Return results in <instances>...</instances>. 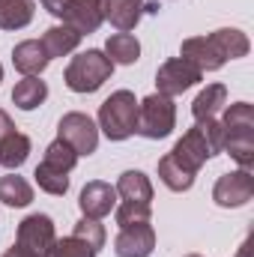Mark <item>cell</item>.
<instances>
[{
  "instance_id": "cell-15",
  "label": "cell",
  "mask_w": 254,
  "mask_h": 257,
  "mask_svg": "<svg viewBox=\"0 0 254 257\" xmlns=\"http://www.w3.org/2000/svg\"><path fill=\"white\" fill-rule=\"evenodd\" d=\"M227 105V87L224 84H209L206 90H200L191 102V117L194 123L200 120H218V114Z\"/></svg>"
},
{
  "instance_id": "cell-6",
  "label": "cell",
  "mask_w": 254,
  "mask_h": 257,
  "mask_svg": "<svg viewBox=\"0 0 254 257\" xmlns=\"http://www.w3.org/2000/svg\"><path fill=\"white\" fill-rule=\"evenodd\" d=\"M254 197V174L251 171H230V174H221L212 186V200L221 206V209H239L245 206Z\"/></svg>"
},
{
  "instance_id": "cell-7",
  "label": "cell",
  "mask_w": 254,
  "mask_h": 257,
  "mask_svg": "<svg viewBox=\"0 0 254 257\" xmlns=\"http://www.w3.org/2000/svg\"><path fill=\"white\" fill-rule=\"evenodd\" d=\"M203 78V72L197 69V66H191L189 60H183V57H174V60H168V63L159 66V72H156V87H159V93L162 96H183L186 90H191L197 81Z\"/></svg>"
},
{
  "instance_id": "cell-23",
  "label": "cell",
  "mask_w": 254,
  "mask_h": 257,
  "mask_svg": "<svg viewBox=\"0 0 254 257\" xmlns=\"http://www.w3.org/2000/svg\"><path fill=\"white\" fill-rule=\"evenodd\" d=\"M159 180H162L171 192H189L191 186H194V174L186 171L171 153H168L165 159H159Z\"/></svg>"
},
{
  "instance_id": "cell-35",
  "label": "cell",
  "mask_w": 254,
  "mask_h": 257,
  "mask_svg": "<svg viewBox=\"0 0 254 257\" xmlns=\"http://www.w3.org/2000/svg\"><path fill=\"white\" fill-rule=\"evenodd\" d=\"M0 81H3V66H0Z\"/></svg>"
},
{
  "instance_id": "cell-36",
  "label": "cell",
  "mask_w": 254,
  "mask_h": 257,
  "mask_svg": "<svg viewBox=\"0 0 254 257\" xmlns=\"http://www.w3.org/2000/svg\"><path fill=\"white\" fill-rule=\"evenodd\" d=\"M186 257H200V254H186Z\"/></svg>"
},
{
  "instance_id": "cell-17",
  "label": "cell",
  "mask_w": 254,
  "mask_h": 257,
  "mask_svg": "<svg viewBox=\"0 0 254 257\" xmlns=\"http://www.w3.org/2000/svg\"><path fill=\"white\" fill-rule=\"evenodd\" d=\"M114 189L123 203H153V183L141 171H123Z\"/></svg>"
},
{
  "instance_id": "cell-19",
  "label": "cell",
  "mask_w": 254,
  "mask_h": 257,
  "mask_svg": "<svg viewBox=\"0 0 254 257\" xmlns=\"http://www.w3.org/2000/svg\"><path fill=\"white\" fill-rule=\"evenodd\" d=\"M209 39L215 42V48H218V54H221L224 60H239V57H245L248 48H251L248 36H245L242 30H236V27H221V30L209 33Z\"/></svg>"
},
{
  "instance_id": "cell-33",
  "label": "cell",
  "mask_w": 254,
  "mask_h": 257,
  "mask_svg": "<svg viewBox=\"0 0 254 257\" xmlns=\"http://www.w3.org/2000/svg\"><path fill=\"white\" fill-rule=\"evenodd\" d=\"M3 257H36V254H30V251H24V248L12 245V248H6V251H3Z\"/></svg>"
},
{
  "instance_id": "cell-4",
  "label": "cell",
  "mask_w": 254,
  "mask_h": 257,
  "mask_svg": "<svg viewBox=\"0 0 254 257\" xmlns=\"http://www.w3.org/2000/svg\"><path fill=\"white\" fill-rule=\"evenodd\" d=\"M54 242H57V230H54V221L48 215L33 212L18 224V233H15L18 248H24V251H30L36 257H51Z\"/></svg>"
},
{
  "instance_id": "cell-1",
  "label": "cell",
  "mask_w": 254,
  "mask_h": 257,
  "mask_svg": "<svg viewBox=\"0 0 254 257\" xmlns=\"http://www.w3.org/2000/svg\"><path fill=\"white\" fill-rule=\"evenodd\" d=\"M138 126V99L132 90H117L99 105V128L108 141H126Z\"/></svg>"
},
{
  "instance_id": "cell-26",
  "label": "cell",
  "mask_w": 254,
  "mask_h": 257,
  "mask_svg": "<svg viewBox=\"0 0 254 257\" xmlns=\"http://www.w3.org/2000/svg\"><path fill=\"white\" fill-rule=\"evenodd\" d=\"M78 159H81V156H78L66 141L57 138V141H51V144L45 147V159H42V162L51 165V168H57V171H63V174H69V171L78 165Z\"/></svg>"
},
{
  "instance_id": "cell-25",
  "label": "cell",
  "mask_w": 254,
  "mask_h": 257,
  "mask_svg": "<svg viewBox=\"0 0 254 257\" xmlns=\"http://www.w3.org/2000/svg\"><path fill=\"white\" fill-rule=\"evenodd\" d=\"M33 180H36V186H39L45 194L60 197V194L69 192V174L57 171V168H51V165H45V162H42V165H36Z\"/></svg>"
},
{
  "instance_id": "cell-2",
  "label": "cell",
  "mask_w": 254,
  "mask_h": 257,
  "mask_svg": "<svg viewBox=\"0 0 254 257\" xmlns=\"http://www.w3.org/2000/svg\"><path fill=\"white\" fill-rule=\"evenodd\" d=\"M114 72V63L105 57V51L99 48H87L78 57H72V63L66 66V87L72 93H96Z\"/></svg>"
},
{
  "instance_id": "cell-9",
  "label": "cell",
  "mask_w": 254,
  "mask_h": 257,
  "mask_svg": "<svg viewBox=\"0 0 254 257\" xmlns=\"http://www.w3.org/2000/svg\"><path fill=\"white\" fill-rule=\"evenodd\" d=\"M153 248H156V230H153L150 221L120 227V233H117V239H114L117 257H150Z\"/></svg>"
},
{
  "instance_id": "cell-30",
  "label": "cell",
  "mask_w": 254,
  "mask_h": 257,
  "mask_svg": "<svg viewBox=\"0 0 254 257\" xmlns=\"http://www.w3.org/2000/svg\"><path fill=\"white\" fill-rule=\"evenodd\" d=\"M194 126L200 128V135H203V141H206V147H209V156H218L221 150H224V128L218 120H200V123H194Z\"/></svg>"
},
{
  "instance_id": "cell-18",
  "label": "cell",
  "mask_w": 254,
  "mask_h": 257,
  "mask_svg": "<svg viewBox=\"0 0 254 257\" xmlns=\"http://www.w3.org/2000/svg\"><path fill=\"white\" fill-rule=\"evenodd\" d=\"M45 99H48V84L39 75H27L12 87V102L21 111H36Z\"/></svg>"
},
{
  "instance_id": "cell-28",
  "label": "cell",
  "mask_w": 254,
  "mask_h": 257,
  "mask_svg": "<svg viewBox=\"0 0 254 257\" xmlns=\"http://www.w3.org/2000/svg\"><path fill=\"white\" fill-rule=\"evenodd\" d=\"M150 215H153V203H123V200H120V203L114 206V218H117L120 227L150 221Z\"/></svg>"
},
{
  "instance_id": "cell-32",
  "label": "cell",
  "mask_w": 254,
  "mask_h": 257,
  "mask_svg": "<svg viewBox=\"0 0 254 257\" xmlns=\"http://www.w3.org/2000/svg\"><path fill=\"white\" fill-rule=\"evenodd\" d=\"M69 0H42V6H45V12H51L54 18H60V12H63V6Z\"/></svg>"
},
{
  "instance_id": "cell-8",
  "label": "cell",
  "mask_w": 254,
  "mask_h": 257,
  "mask_svg": "<svg viewBox=\"0 0 254 257\" xmlns=\"http://www.w3.org/2000/svg\"><path fill=\"white\" fill-rule=\"evenodd\" d=\"M105 6H108V0H69L63 6V12H60V21L69 24L75 33L90 36L102 27Z\"/></svg>"
},
{
  "instance_id": "cell-16",
  "label": "cell",
  "mask_w": 254,
  "mask_h": 257,
  "mask_svg": "<svg viewBox=\"0 0 254 257\" xmlns=\"http://www.w3.org/2000/svg\"><path fill=\"white\" fill-rule=\"evenodd\" d=\"M48 63H51V60L45 57L39 39H24V42H18V45L12 48V66H15L24 78H27V75H42Z\"/></svg>"
},
{
  "instance_id": "cell-21",
  "label": "cell",
  "mask_w": 254,
  "mask_h": 257,
  "mask_svg": "<svg viewBox=\"0 0 254 257\" xmlns=\"http://www.w3.org/2000/svg\"><path fill=\"white\" fill-rule=\"evenodd\" d=\"M33 0H0V30H21L33 21Z\"/></svg>"
},
{
  "instance_id": "cell-24",
  "label": "cell",
  "mask_w": 254,
  "mask_h": 257,
  "mask_svg": "<svg viewBox=\"0 0 254 257\" xmlns=\"http://www.w3.org/2000/svg\"><path fill=\"white\" fill-rule=\"evenodd\" d=\"M27 156H30V138L21 135V132L9 135V138L0 144V165H3L6 171H18V168L27 162Z\"/></svg>"
},
{
  "instance_id": "cell-13",
  "label": "cell",
  "mask_w": 254,
  "mask_h": 257,
  "mask_svg": "<svg viewBox=\"0 0 254 257\" xmlns=\"http://www.w3.org/2000/svg\"><path fill=\"white\" fill-rule=\"evenodd\" d=\"M81 39H84V36L75 33L69 24H54V27H48V30L42 33L39 45H42L45 57L54 60V57H66V54H72V51L81 45Z\"/></svg>"
},
{
  "instance_id": "cell-31",
  "label": "cell",
  "mask_w": 254,
  "mask_h": 257,
  "mask_svg": "<svg viewBox=\"0 0 254 257\" xmlns=\"http://www.w3.org/2000/svg\"><path fill=\"white\" fill-rule=\"evenodd\" d=\"M9 135H15V123H12V120H9V114L0 108V144H3Z\"/></svg>"
},
{
  "instance_id": "cell-27",
  "label": "cell",
  "mask_w": 254,
  "mask_h": 257,
  "mask_svg": "<svg viewBox=\"0 0 254 257\" xmlns=\"http://www.w3.org/2000/svg\"><path fill=\"white\" fill-rule=\"evenodd\" d=\"M72 236H78V239H84L87 245H93L96 251L105 245V239H108V233H105V227L99 224V218H78L75 221V230H72Z\"/></svg>"
},
{
  "instance_id": "cell-22",
  "label": "cell",
  "mask_w": 254,
  "mask_h": 257,
  "mask_svg": "<svg viewBox=\"0 0 254 257\" xmlns=\"http://www.w3.org/2000/svg\"><path fill=\"white\" fill-rule=\"evenodd\" d=\"M0 203L6 206H30L33 203V186L24 180V177H15V174H6L0 177Z\"/></svg>"
},
{
  "instance_id": "cell-10",
  "label": "cell",
  "mask_w": 254,
  "mask_h": 257,
  "mask_svg": "<svg viewBox=\"0 0 254 257\" xmlns=\"http://www.w3.org/2000/svg\"><path fill=\"white\" fill-rule=\"evenodd\" d=\"M78 206H81V215L84 218H105L114 212L117 206V189L111 183H102V180H93L87 183L81 194H78Z\"/></svg>"
},
{
  "instance_id": "cell-11",
  "label": "cell",
  "mask_w": 254,
  "mask_h": 257,
  "mask_svg": "<svg viewBox=\"0 0 254 257\" xmlns=\"http://www.w3.org/2000/svg\"><path fill=\"white\" fill-rule=\"evenodd\" d=\"M171 156L186 168V171H191L194 177H197V171L206 165V159H212L209 156V147H206V141H203V135H200V128L191 126L180 141H177V147L171 150Z\"/></svg>"
},
{
  "instance_id": "cell-12",
  "label": "cell",
  "mask_w": 254,
  "mask_h": 257,
  "mask_svg": "<svg viewBox=\"0 0 254 257\" xmlns=\"http://www.w3.org/2000/svg\"><path fill=\"white\" fill-rule=\"evenodd\" d=\"M180 57L189 60L191 66H197L200 72H215V69H221L227 63L218 54V48H215V42L209 36H191V39H186L183 48H180Z\"/></svg>"
},
{
  "instance_id": "cell-29",
  "label": "cell",
  "mask_w": 254,
  "mask_h": 257,
  "mask_svg": "<svg viewBox=\"0 0 254 257\" xmlns=\"http://www.w3.org/2000/svg\"><path fill=\"white\" fill-rule=\"evenodd\" d=\"M96 254L99 251L93 245H87L84 239H78V236H63L51 248V257H96Z\"/></svg>"
},
{
  "instance_id": "cell-3",
  "label": "cell",
  "mask_w": 254,
  "mask_h": 257,
  "mask_svg": "<svg viewBox=\"0 0 254 257\" xmlns=\"http://www.w3.org/2000/svg\"><path fill=\"white\" fill-rule=\"evenodd\" d=\"M177 126V105L171 96L153 93L144 102H138V126L135 132L147 141H162Z\"/></svg>"
},
{
  "instance_id": "cell-20",
  "label": "cell",
  "mask_w": 254,
  "mask_h": 257,
  "mask_svg": "<svg viewBox=\"0 0 254 257\" xmlns=\"http://www.w3.org/2000/svg\"><path fill=\"white\" fill-rule=\"evenodd\" d=\"M105 57L114 66H132L141 57V42L132 33H114L105 42Z\"/></svg>"
},
{
  "instance_id": "cell-14",
  "label": "cell",
  "mask_w": 254,
  "mask_h": 257,
  "mask_svg": "<svg viewBox=\"0 0 254 257\" xmlns=\"http://www.w3.org/2000/svg\"><path fill=\"white\" fill-rule=\"evenodd\" d=\"M141 15H147V0H108L105 6V21H111V27L120 33L135 30Z\"/></svg>"
},
{
  "instance_id": "cell-34",
  "label": "cell",
  "mask_w": 254,
  "mask_h": 257,
  "mask_svg": "<svg viewBox=\"0 0 254 257\" xmlns=\"http://www.w3.org/2000/svg\"><path fill=\"white\" fill-rule=\"evenodd\" d=\"M236 257H251V239H245V242L239 245V251H236Z\"/></svg>"
},
{
  "instance_id": "cell-5",
  "label": "cell",
  "mask_w": 254,
  "mask_h": 257,
  "mask_svg": "<svg viewBox=\"0 0 254 257\" xmlns=\"http://www.w3.org/2000/svg\"><path fill=\"white\" fill-rule=\"evenodd\" d=\"M57 138L66 141L78 156H90V153H96V147H99V126H96L87 114L69 111V114L60 117V123H57Z\"/></svg>"
}]
</instances>
